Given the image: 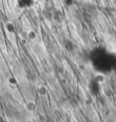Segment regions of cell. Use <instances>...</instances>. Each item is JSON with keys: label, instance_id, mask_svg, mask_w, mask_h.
Instances as JSON below:
<instances>
[{"label": "cell", "instance_id": "6da1fadb", "mask_svg": "<svg viewBox=\"0 0 116 122\" xmlns=\"http://www.w3.org/2000/svg\"><path fill=\"white\" fill-rule=\"evenodd\" d=\"M34 4V0H18V6L21 9H24L27 7L32 6Z\"/></svg>", "mask_w": 116, "mask_h": 122}, {"label": "cell", "instance_id": "7a4b0ae2", "mask_svg": "<svg viewBox=\"0 0 116 122\" xmlns=\"http://www.w3.org/2000/svg\"><path fill=\"white\" fill-rule=\"evenodd\" d=\"M36 103L34 101L29 100L26 102L25 105V108L26 110L29 112H32L35 111L36 109Z\"/></svg>", "mask_w": 116, "mask_h": 122}, {"label": "cell", "instance_id": "3957f363", "mask_svg": "<svg viewBox=\"0 0 116 122\" xmlns=\"http://www.w3.org/2000/svg\"><path fill=\"white\" fill-rule=\"evenodd\" d=\"M95 80L98 84H102L105 82L106 80V76L104 74L101 72H97L95 75Z\"/></svg>", "mask_w": 116, "mask_h": 122}, {"label": "cell", "instance_id": "277c9868", "mask_svg": "<svg viewBox=\"0 0 116 122\" xmlns=\"http://www.w3.org/2000/svg\"><path fill=\"white\" fill-rule=\"evenodd\" d=\"M38 94L40 97H45L47 94V89L44 85H40L38 90Z\"/></svg>", "mask_w": 116, "mask_h": 122}, {"label": "cell", "instance_id": "5b68a950", "mask_svg": "<svg viewBox=\"0 0 116 122\" xmlns=\"http://www.w3.org/2000/svg\"><path fill=\"white\" fill-rule=\"evenodd\" d=\"M6 29L10 33H13L15 31L14 26L12 23H7L6 25Z\"/></svg>", "mask_w": 116, "mask_h": 122}, {"label": "cell", "instance_id": "8992f818", "mask_svg": "<svg viewBox=\"0 0 116 122\" xmlns=\"http://www.w3.org/2000/svg\"><path fill=\"white\" fill-rule=\"evenodd\" d=\"M54 17L55 19L56 20H57L58 22L61 21L62 20V19H63V15H62V14L60 11H57L54 14Z\"/></svg>", "mask_w": 116, "mask_h": 122}, {"label": "cell", "instance_id": "52a82bcc", "mask_svg": "<svg viewBox=\"0 0 116 122\" xmlns=\"http://www.w3.org/2000/svg\"><path fill=\"white\" fill-rule=\"evenodd\" d=\"M27 37L30 40H34L36 37V34L35 31L31 30L28 32Z\"/></svg>", "mask_w": 116, "mask_h": 122}, {"label": "cell", "instance_id": "ba28073f", "mask_svg": "<svg viewBox=\"0 0 116 122\" xmlns=\"http://www.w3.org/2000/svg\"><path fill=\"white\" fill-rule=\"evenodd\" d=\"M9 82L10 84H11L12 85H14L16 83L15 80L14 78H9Z\"/></svg>", "mask_w": 116, "mask_h": 122}]
</instances>
